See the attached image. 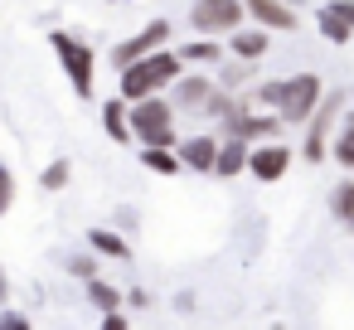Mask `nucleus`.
<instances>
[{
  "instance_id": "f257e3e1",
  "label": "nucleus",
  "mask_w": 354,
  "mask_h": 330,
  "mask_svg": "<svg viewBox=\"0 0 354 330\" xmlns=\"http://www.w3.org/2000/svg\"><path fill=\"white\" fill-rule=\"evenodd\" d=\"M175 78H180V59L165 54V49H156V54H146V59H136V64L122 68V98L141 102V98L160 93V88L175 83Z\"/></svg>"
},
{
  "instance_id": "f03ea898",
  "label": "nucleus",
  "mask_w": 354,
  "mask_h": 330,
  "mask_svg": "<svg viewBox=\"0 0 354 330\" xmlns=\"http://www.w3.org/2000/svg\"><path fill=\"white\" fill-rule=\"evenodd\" d=\"M257 102H272L281 112V122H306L320 107V78L315 73H301V78H286V83H267L257 93Z\"/></svg>"
},
{
  "instance_id": "7ed1b4c3",
  "label": "nucleus",
  "mask_w": 354,
  "mask_h": 330,
  "mask_svg": "<svg viewBox=\"0 0 354 330\" xmlns=\"http://www.w3.org/2000/svg\"><path fill=\"white\" fill-rule=\"evenodd\" d=\"M131 136L146 141V146H175V112H170V102H160L156 93L141 98L131 107Z\"/></svg>"
},
{
  "instance_id": "20e7f679",
  "label": "nucleus",
  "mask_w": 354,
  "mask_h": 330,
  "mask_svg": "<svg viewBox=\"0 0 354 330\" xmlns=\"http://www.w3.org/2000/svg\"><path fill=\"white\" fill-rule=\"evenodd\" d=\"M49 44H54V54L64 59V73H68L73 93H78V98H88V93H93V49H88L83 39L64 35V30H54V35H49Z\"/></svg>"
},
{
  "instance_id": "39448f33",
  "label": "nucleus",
  "mask_w": 354,
  "mask_h": 330,
  "mask_svg": "<svg viewBox=\"0 0 354 330\" xmlns=\"http://www.w3.org/2000/svg\"><path fill=\"white\" fill-rule=\"evenodd\" d=\"M243 6L248 0H194L189 25L199 35H228L233 25H243Z\"/></svg>"
},
{
  "instance_id": "423d86ee",
  "label": "nucleus",
  "mask_w": 354,
  "mask_h": 330,
  "mask_svg": "<svg viewBox=\"0 0 354 330\" xmlns=\"http://www.w3.org/2000/svg\"><path fill=\"white\" fill-rule=\"evenodd\" d=\"M165 39H170V25H165V20H156V25H146V30H141L136 39L117 44V49H112V64H117V68H127V64H136V59L156 54V49H160Z\"/></svg>"
},
{
  "instance_id": "0eeeda50",
  "label": "nucleus",
  "mask_w": 354,
  "mask_h": 330,
  "mask_svg": "<svg viewBox=\"0 0 354 330\" xmlns=\"http://www.w3.org/2000/svg\"><path fill=\"white\" fill-rule=\"evenodd\" d=\"M339 93H330V98H320V107L310 112V141H306V161H320L325 156V141H330V122H335V112H339Z\"/></svg>"
},
{
  "instance_id": "6e6552de",
  "label": "nucleus",
  "mask_w": 354,
  "mask_h": 330,
  "mask_svg": "<svg viewBox=\"0 0 354 330\" xmlns=\"http://www.w3.org/2000/svg\"><path fill=\"white\" fill-rule=\"evenodd\" d=\"M286 165H291V151H286V146H262V151L248 156V170H252L257 180H281Z\"/></svg>"
},
{
  "instance_id": "1a4fd4ad",
  "label": "nucleus",
  "mask_w": 354,
  "mask_h": 330,
  "mask_svg": "<svg viewBox=\"0 0 354 330\" xmlns=\"http://www.w3.org/2000/svg\"><path fill=\"white\" fill-rule=\"evenodd\" d=\"M248 15L267 30H296V15L291 6H281V0H248Z\"/></svg>"
},
{
  "instance_id": "9d476101",
  "label": "nucleus",
  "mask_w": 354,
  "mask_h": 330,
  "mask_svg": "<svg viewBox=\"0 0 354 330\" xmlns=\"http://www.w3.org/2000/svg\"><path fill=\"white\" fill-rule=\"evenodd\" d=\"M180 161H185L189 170H214V165H218V141H214V136H189L185 151H180Z\"/></svg>"
},
{
  "instance_id": "9b49d317",
  "label": "nucleus",
  "mask_w": 354,
  "mask_h": 330,
  "mask_svg": "<svg viewBox=\"0 0 354 330\" xmlns=\"http://www.w3.org/2000/svg\"><path fill=\"white\" fill-rule=\"evenodd\" d=\"M243 165H248V136H228V141L218 146V165H214V170H218L223 180H233Z\"/></svg>"
},
{
  "instance_id": "f8f14e48",
  "label": "nucleus",
  "mask_w": 354,
  "mask_h": 330,
  "mask_svg": "<svg viewBox=\"0 0 354 330\" xmlns=\"http://www.w3.org/2000/svg\"><path fill=\"white\" fill-rule=\"evenodd\" d=\"M233 54H238V59H262V54H267V35H262V30L233 35Z\"/></svg>"
},
{
  "instance_id": "ddd939ff",
  "label": "nucleus",
  "mask_w": 354,
  "mask_h": 330,
  "mask_svg": "<svg viewBox=\"0 0 354 330\" xmlns=\"http://www.w3.org/2000/svg\"><path fill=\"white\" fill-rule=\"evenodd\" d=\"M102 127H107L117 141H131V117L122 112V102H107V112H102Z\"/></svg>"
},
{
  "instance_id": "4468645a",
  "label": "nucleus",
  "mask_w": 354,
  "mask_h": 330,
  "mask_svg": "<svg viewBox=\"0 0 354 330\" xmlns=\"http://www.w3.org/2000/svg\"><path fill=\"white\" fill-rule=\"evenodd\" d=\"M88 243H93L97 253H107V257H131V248H127L117 233H107V228H93V233H88Z\"/></svg>"
},
{
  "instance_id": "2eb2a0df",
  "label": "nucleus",
  "mask_w": 354,
  "mask_h": 330,
  "mask_svg": "<svg viewBox=\"0 0 354 330\" xmlns=\"http://www.w3.org/2000/svg\"><path fill=\"white\" fill-rule=\"evenodd\" d=\"M88 296H93V306L107 315V311H117V301H122V291L117 286H107V282H97V277H88Z\"/></svg>"
},
{
  "instance_id": "dca6fc26",
  "label": "nucleus",
  "mask_w": 354,
  "mask_h": 330,
  "mask_svg": "<svg viewBox=\"0 0 354 330\" xmlns=\"http://www.w3.org/2000/svg\"><path fill=\"white\" fill-rule=\"evenodd\" d=\"M204 98H214V88H209L204 78H185V83H180V102H185V107H204Z\"/></svg>"
},
{
  "instance_id": "f3484780",
  "label": "nucleus",
  "mask_w": 354,
  "mask_h": 330,
  "mask_svg": "<svg viewBox=\"0 0 354 330\" xmlns=\"http://www.w3.org/2000/svg\"><path fill=\"white\" fill-rule=\"evenodd\" d=\"M335 161H339L344 170H354V117L344 122V131H339V141H335Z\"/></svg>"
},
{
  "instance_id": "a211bd4d",
  "label": "nucleus",
  "mask_w": 354,
  "mask_h": 330,
  "mask_svg": "<svg viewBox=\"0 0 354 330\" xmlns=\"http://www.w3.org/2000/svg\"><path fill=\"white\" fill-rule=\"evenodd\" d=\"M146 165H151V170H160V175L180 170V161L170 156V146H146Z\"/></svg>"
},
{
  "instance_id": "6ab92c4d",
  "label": "nucleus",
  "mask_w": 354,
  "mask_h": 330,
  "mask_svg": "<svg viewBox=\"0 0 354 330\" xmlns=\"http://www.w3.org/2000/svg\"><path fill=\"white\" fill-rule=\"evenodd\" d=\"M330 204H335V214L344 219V228H354V185H339Z\"/></svg>"
},
{
  "instance_id": "aec40b11",
  "label": "nucleus",
  "mask_w": 354,
  "mask_h": 330,
  "mask_svg": "<svg viewBox=\"0 0 354 330\" xmlns=\"http://www.w3.org/2000/svg\"><path fill=\"white\" fill-rule=\"evenodd\" d=\"M320 30H325V39H330V44H344V39L354 35L349 25H339V20H335V15H325V10H320Z\"/></svg>"
},
{
  "instance_id": "412c9836",
  "label": "nucleus",
  "mask_w": 354,
  "mask_h": 330,
  "mask_svg": "<svg viewBox=\"0 0 354 330\" xmlns=\"http://www.w3.org/2000/svg\"><path fill=\"white\" fill-rule=\"evenodd\" d=\"M39 185H44V190H64V185H68V161H54V165L44 170Z\"/></svg>"
},
{
  "instance_id": "4be33fe9",
  "label": "nucleus",
  "mask_w": 354,
  "mask_h": 330,
  "mask_svg": "<svg viewBox=\"0 0 354 330\" xmlns=\"http://www.w3.org/2000/svg\"><path fill=\"white\" fill-rule=\"evenodd\" d=\"M325 15H335L339 25H349V30H354V0H335V6H325Z\"/></svg>"
},
{
  "instance_id": "5701e85b",
  "label": "nucleus",
  "mask_w": 354,
  "mask_h": 330,
  "mask_svg": "<svg viewBox=\"0 0 354 330\" xmlns=\"http://www.w3.org/2000/svg\"><path fill=\"white\" fill-rule=\"evenodd\" d=\"M185 59H194V64H214V59H218V44H189Z\"/></svg>"
},
{
  "instance_id": "b1692460",
  "label": "nucleus",
  "mask_w": 354,
  "mask_h": 330,
  "mask_svg": "<svg viewBox=\"0 0 354 330\" xmlns=\"http://www.w3.org/2000/svg\"><path fill=\"white\" fill-rule=\"evenodd\" d=\"M68 272H78V277L88 282V277H97V262H93V257H68Z\"/></svg>"
},
{
  "instance_id": "393cba45",
  "label": "nucleus",
  "mask_w": 354,
  "mask_h": 330,
  "mask_svg": "<svg viewBox=\"0 0 354 330\" xmlns=\"http://www.w3.org/2000/svg\"><path fill=\"white\" fill-rule=\"evenodd\" d=\"M6 209H10V175L0 170V214H6Z\"/></svg>"
}]
</instances>
